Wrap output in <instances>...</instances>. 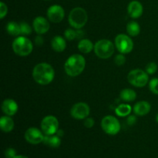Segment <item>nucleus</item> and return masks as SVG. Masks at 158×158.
<instances>
[{
  "label": "nucleus",
  "mask_w": 158,
  "mask_h": 158,
  "mask_svg": "<svg viewBox=\"0 0 158 158\" xmlns=\"http://www.w3.org/2000/svg\"><path fill=\"white\" fill-rule=\"evenodd\" d=\"M68 20H69V25L73 29H80L87 23V12L83 8L76 7L69 12Z\"/></svg>",
  "instance_id": "nucleus-3"
},
{
  "label": "nucleus",
  "mask_w": 158,
  "mask_h": 158,
  "mask_svg": "<svg viewBox=\"0 0 158 158\" xmlns=\"http://www.w3.org/2000/svg\"><path fill=\"white\" fill-rule=\"evenodd\" d=\"M63 134H64V133H63V131L59 129L58 131H57L56 134L57 136H59L60 137H63Z\"/></svg>",
  "instance_id": "nucleus-35"
},
{
  "label": "nucleus",
  "mask_w": 158,
  "mask_h": 158,
  "mask_svg": "<svg viewBox=\"0 0 158 158\" xmlns=\"http://www.w3.org/2000/svg\"><path fill=\"white\" fill-rule=\"evenodd\" d=\"M156 120H157V122L158 123V114H157V116H156Z\"/></svg>",
  "instance_id": "nucleus-37"
},
{
  "label": "nucleus",
  "mask_w": 158,
  "mask_h": 158,
  "mask_svg": "<svg viewBox=\"0 0 158 158\" xmlns=\"http://www.w3.org/2000/svg\"><path fill=\"white\" fill-rule=\"evenodd\" d=\"M120 97L121 100H124V101L132 102L137 98V93L134 89L127 88V89H122L120 94Z\"/></svg>",
  "instance_id": "nucleus-22"
},
{
  "label": "nucleus",
  "mask_w": 158,
  "mask_h": 158,
  "mask_svg": "<svg viewBox=\"0 0 158 158\" xmlns=\"http://www.w3.org/2000/svg\"><path fill=\"white\" fill-rule=\"evenodd\" d=\"M133 110L136 115L143 117L149 114L151 110V106L148 101H140L134 105Z\"/></svg>",
  "instance_id": "nucleus-16"
},
{
  "label": "nucleus",
  "mask_w": 158,
  "mask_h": 158,
  "mask_svg": "<svg viewBox=\"0 0 158 158\" xmlns=\"http://www.w3.org/2000/svg\"><path fill=\"white\" fill-rule=\"evenodd\" d=\"M25 139L31 144H39L42 143L44 139L43 132L36 127H29L26 130L24 135Z\"/></svg>",
  "instance_id": "nucleus-11"
},
{
  "label": "nucleus",
  "mask_w": 158,
  "mask_h": 158,
  "mask_svg": "<svg viewBox=\"0 0 158 158\" xmlns=\"http://www.w3.org/2000/svg\"><path fill=\"white\" fill-rule=\"evenodd\" d=\"M32 27L35 32L39 35H42L49 31L50 28V24H49L48 19L43 16L35 17L32 23Z\"/></svg>",
  "instance_id": "nucleus-13"
},
{
  "label": "nucleus",
  "mask_w": 158,
  "mask_h": 158,
  "mask_svg": "<svg viewBox=\"0 0 158 158\" xmlns=\"http://www.w3.org/2000/svg\"><path fill=\"white\" fill-rule=\"evenodd\" d=\"M35 43L38 46H41L43 44V39L41 35H38L37 37H35Z\"/></svg>",
  "instance_id": "nucleus-34"
},
{
  "label": "nucleus",
  "mask_w": 158,
  "mask_h": 158,
  "mask_svg": "<svg viewBox=\"0 0 158 158\" xmlns=\"http://www.w3.org/2000/svg\"><path fill=\"white\" fill-rule=\"evenodd\" d=\"M127 124L130 125V126H133L137 122V117L134 115H131L127 117Z\"/></svg>",
  "instance_id": "nucleus-33"
},
{
  "label": "nucleus",
  "mask_w": 158,
  "mask_h": 158,
  "mask_svg": "<svg viewBox=\"0 0 158 158\" xmlns=\"http://www.w3.org/2000/svg\"><path fill=\"white\" fill-rule=\"evenodd\" d=\"M5 157L6 158H14L16 154V151L12 148H9L5 151Z\"/></svg>",
  "instance_id": "nucleus-30"
},
{
  "label": "nucleus",
  "mask_w": 158,
  "mask_h": 158,
  "mask_svg": "<svg viewBox=\"0 0 158 158\" xmlns=\"http://www.w3.org/2000/svg\"><path fill=\"white\" fill-rule=\"evenodd\" d=\"M101 127L106 134L114 136L120 132L121 126L117 118L114 116L108 115L102 119Z\"/></svg>",
  "instance_id": "nucleus-7"
},
{
  "label": "nucleus",
  "mask_w": 158,
  "mask_h": 158,
  "mask_svg": "<svg viewBox=\"0 0 158 158\" xmlns=\"http://www.w3.org/2000/svg\"><path fill=\"white\" fill-rule=\"evenodd\" d=\"M14 158H29V157L24 155H16Z\"/></svg>",
  "instance_id": "nucleus-36"
},
{
  "label": "nucleus",
  "mask_w": 158,
  "mask_h": 158,
  "mask_svg": "<svg viewBox=\"0 0 158 158\" xmlns=\"http://www.w3.org/2000/svg\"><path fill=\"white\" fill-rule=\"evenodd\" d=\"M20 29H21V35H28L32 32V29L27 23L23 22L20 23Z\"/></svg>",
  "instance_id": "nucleus-27"
},
{
  "label": "nucleus",
  "mask_w": 158,
  "mask_h": 158,
  "mask_svg": "<svg viewBox=\"0 0 158 158\" xmlns=\"http://www.w3.org/2000/svg\"><path fill=\"white\" fill-rule=\"evenodd\" d=\"M149 74L142 69H133L128 73V82L136 87H143L149 81Z\"/></svg>",
  "instance_id": "nucleus-6"
},
{
  "label": "nucleus",
  "mask_w": 158,
  "mask_h": 158,
  "mask_svg": "<svg viewBox=\"0 0 158 158\" xmlns=\"http://www.w3.org/2000/svg\"><path fill=\"white\" fill-rule=\"evenodd\" d=\"M19 109L16 102L12 99H6L2 103V110L6 115L12 117L15 115Z\"/></svg>",
  "instance_id": "nucleus-14"
},
{
  "label": "nucleus",
  "mask_w": 158,
  "mask_h": 158,
  "mask_svg": "<svg viewBox=\"0 0 158 158\" xmlns=\"http://www.w3.org/2000/svg\"><path fill=\"white\" fill-rule=\"evenodd\" d=\"M95 54L100 59H109L114 52V45L109 40H100L94 45Z\"/></svg>",
  "instance_id": "nucleus-5"
},
{
  "label": "nucleus",
  "mask_w": 158,
  "mask_h": 158,
  "mask_svg": "<svg viewBox=\"0 0 158 158\" xmlns=\"http://www.w3.org/2000/svg\"><path fill=\"white\" fill-rule=\"evenodd\" d=\"M0 128L5 133H9L13 130L14 121L9 116H2L0 118Z\"/></svg>",
  "instance_id": "nucleus-18"
},
{
  "label": "nucleus",
  "mask_w": 158,
  "mask_h": 158,
  "mask_svg": "<svg viewBox=\"0 0 158 158\" xmlns=\"http://www.w3.org/2000/svg\"><path fill=\"white\" fill-rule=\"evenodd\" d=\"M132 111V108L129 104H122L119 105L115 110V113L117 116L119 117H127V116L130 115V114Z\"/></svg>",
  "instance_id": "nucleus-24"
},
{
  "label": "nucleus",
  "mask_w": 158,
  "mask_h": 158,
  "mask_svg": "<svg viewBox=\"0 0 158 158\" xmlns=\"http://www.w3.org/2000/svg\"><path fill=\"white\" fill-rule=\"evenodd\" d=\"M90 113V109L87 103L84 102L77 103L72 106L70 110V114L72 117L77 120H85Z\"/></svg>",
  "instance_id": "nucleus-10"
},
{
  "label": "nucleus",
  "mask_w": 158,
  "mask_h": 158,
  "mask_svg": "<svg viewBox=\"0 0 158 158\" xmlns=\"http://www.w3.org/2000/svg\"><path fill=\"white\" fill-rule=\"evenodd\" d=\"M86 66L85 58L80 54H73L66 60L64 69L68 76L75 77L83 72Z\"/></svg>",
  "instance_id": "nucleus-2"
},
{
  "label": "nucleus",
  "mask_w": 158,
  "mask_h": 158,
  "mask_svg": "<svg viewBox=\"0 0 158 158\" xmlns=\"http://www.w3.org/2000/svg\"><path fill=\"white\" fill-rule=\"evenodd\" d=\"M149 88L153 94L158 95V78H153L150 80Z\"/></svg>",
  "instance_id": "nucleus-26"
},
{
  "label": "nucleus",
  "mask_w": 158,
  "mask_h": 158,
  "mask_svg": "<svg viewBox=\"0 0 158 158\" xmlns=\"http://www.w3.org/2000/svg\"><path fill=\"white\" fill-rule=\"evenodd\" d=\"M46 15L49 21L53 23H59L64 19L65 12L61 6L53 5L47 9Z\"/></svg>",
  "instance_id": "nucleus-12"
},
{
  "label": "nucleus",
  "mask_w": 158,
  "mask_h": 158,
  "mask_svg": "<svg viewBox=\"0 0 158 158\" xmlns=\"http://www.w3.org/2000/svg\"><path fill=\"white\" fill-rule=\"evenodd\" d=\"M157 64L154 62H151L149 63L146 66V72L148 73L149 75H153V74L155 73L157 70Z\"/></svg>",
  "instance_id": "nucleus-28"
},
{
  "label": "nucleus",
  "mask_w": 158,
  "mask_h": 158,
  "mask_svg": "<svg viewBox=\"0 0 158 158\" xmlns=\"http://www.w3.org/2000/svg\"><path fill=\"white\" fill-rule=\"evenodd\" d=\"M115 46L120 53L127 54L133 50L134 43L129 35L119 34L115 38Z\"/></svg>",
  "instance_id": "nucleus-8"
},
{
  "label": "nucleus",
  "mask_w": 158,
  "mask_h": 158,
  "mask_svg": "<svg viewBox=\"0 0 158 158\" xmlns=\"http://www.w3.org/2000/svg\"><path fill=\"white\" fill-rule=\"evenodd\" d=\"M6 31L8 33L12 36H16L21 35V29H20V24L14 21L9 22L6 26Z\"/></svg>",
  "instance_id": "nucleus-21"
},
{
  "label": "nucleus",
  "mask_w": 158,
  "mask_h": 158,
  "mask_svg": "<svg viewBox=\"0 0 158 158\" xmlns=\"http://www.w3.org/2000/svg\"><path fill=\"white\" fill-rule=\"evenodd\" d=\"M127 32L131 36H137L140 32V26L137 22L131 21L127 25Z\"/></svg>",
  "instance_id": "nucleus-23"
},
{
  "label": "nucleus",
  "mask_w": 158,
  "mask_h": 158,
  "mask_svg": "<svg viewBox=\"0 0 158 158\" xmlns=\"http://www.w3.org/2000/svg\"><path fill=\"white\" fill-rule=\"evenodd\" d=\"M114 62H115L116 65H117V66H123L125 63V62H126V57H125V56L123 55V54H118V55L116 56L115 58H114Z\"/></svg>",
  "instance_id": "nucleus-29"
},
{
  "label": "nucleus",
  "mask_w": 158,
  "mask_h": 158,
  "mask_svg": "<svg viewBox=\"0 0 158 158\" xmlns=\"http://www.w3.org/2000/svg\"><path fill=\"white\" fill-rule=\"evenodd\" d=\"M12 49L16 55L19 56H27L33 49L32 42L24 35L16 37L12 43Z\"/></svg>",
  "instance_id": "nucleus-4"
},
{
  "label": "nucleus",
  "mask_w": 158,
  "mask_h": 158,
  "mask_svg": "<svg viewBox=\"0 0 158 158\" xmlns=\"http://www.w3.org/2000/svg\"><path fill=\"white\" fill-rule=\"evenodd\" d=\"M7 12H8L7 6H6L4 2H0V19H2L6 15Z\"/></svg>",
  "instance_id": "nucleus-31"
},
{
  "label": "nucleus",
  "mask_w": 158,
  "mask_h": 158,
  "mask_svg": "<svg viewBox=\"0 0 158 158\" xmlns=\"http://www.w3.org/2000/svg\"><path fill=\"white\" fill-rule=\"evenodd\" d=\"M143 12V8L141 3L138 1L131 2L127 6V12L130 16L133 19H138L142 15Z\"/></svg>",
  "instance_id": "nucleus-15"
},
{
  "label": "nucleus",
  "mask_w": 158,
  "mask_h": 158,
  "mask_svg": "<svg viewBox=\"0 0 158 158\" xmlns=\"http://www.w3.org/2000/svg\"><path fill=\"white\" fill-rule=\"evenodd\" d=\"M43 143L48 147L57 148L61 145V139L56 134L53 135H45Z\"/></svg>",
  "instance_id": "nucleus-19"
},
{
  "label": "nucleus",
  "mask_w": 158,
  "mask_h": 158,
  "mask_svg": "<svg viewBox=\"0 0 158 158\" xmlns=\"http://www.w3.org/2000/svg\"><path fill=\"white\" fill-rule=\"evenodd\" d=\"M40 126L45 135H53L59 130L58 119L52 115L46 116L42 120Z\"/></svg>",
  "instance_id": "nucleus-9"
},
{
  "label": "nucleus",
  "mask_w": 158,
  "mask_h": 158,
  "mask_svg": "<svg viewBox=\"0 0 158 158\" xmlns=\"http://www.w3.org/2000/svg\"><path fill=\"white\" fill-rule=\"evenodd\" d=\"M78 49L82 53H89L93 49H94V45L91 40L88 39H83L78 43Z\"/></svg>",
  "instance_id": "nucleus-20"
},
{
  "label": "nucleus",
  "mask_w": 158,
  "mask_h": 158,
  "mask_svg": "<svg viewBox=\"0 0 158 158\" xmlns=\"http://www.w3.org/2000/svg\"><path fill=\"white\" fill-rule=\"evenodd\" d=\"M51 46L54 51L57 52H61L66 48V42L63 37L60 35H56L51 41Z\"/></svg>",
  "instance_id": "nucleus-17"
},
{
  "label": "nucleus",
  "mask_w": 158,
  "mask_h": 158,
  "mask_svg": "<svg viewBox=\"0 0 158 158\" xmlns=\"http://www.w3.org/2000/svg\"><path fill=\"white\" fill-rule=\"evenodd\" d=\"M94 123H95L94 120L91 117H86L83 122V124L86 128H92L94 126Z\"/></svg>",
  "instance_id": "nucleus-32"
},
{
  "label": "nucleus",
  "mask_w": 158,
  "mask_h": 158,
  "mask_svg": "<svg viewBox=\"0 0 158 158\" xmlns=\"http://www.w3.org/2000/svg\"><path fill=\"white\" fill-rule=\"evenodd\" d=\"M64 36L67 40L72 41V40L79 38V37H82L83 35H80V29L74 30L73 29H67L65 30Z\"/></svg>",
  "instance_id": "nucleus-25"
},
{
  "label": "nucleus",
  "mask_w": 158,
  "mask_h": 158,
  "mask_svg": "<svg viewBox=\"0 0 158 158\" xmlns=\"http://www.w3.org/2000/svg\"><path fill=\"white\" fill-rule=\"evenodd\" d=\"M32 77L40 85H48L53 80L55 71L50 64L40 63L35 65L32 70Z\"/></svg>",
  "instance_id": "nucleus-1"
}]
</instances>
